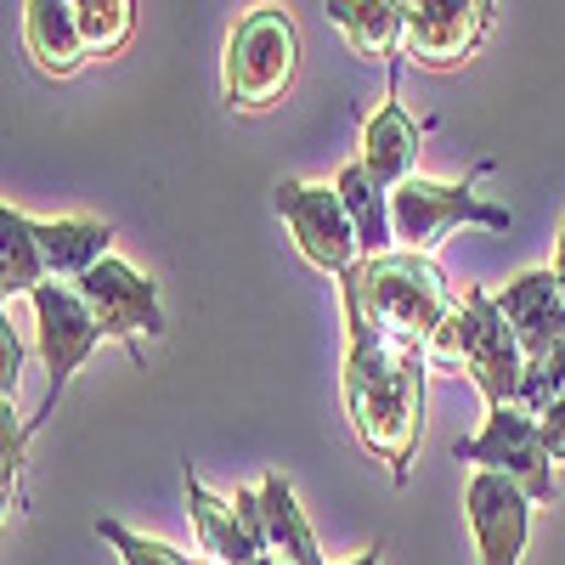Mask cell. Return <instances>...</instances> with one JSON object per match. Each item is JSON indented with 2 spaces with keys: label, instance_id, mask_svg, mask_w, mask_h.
Segmentation results:
<instances>
[{
  "label": "cell",
  "instance_id": "obj_24",
  "mask_svg": "<svg viewBox=\"0 0 565 565\" xmlns=\"http://www.w3.org/2000/svg\"><path fill=\"white\" fill-rule=\"evenodd\" d=\"M29 418H18L12 402H0V498H7V514L23 509V447H29Z\"/></svg>",
  "mask_w": 565,
  "mask_h": 565
},
{
  "label": "cell",
  "instance_id": "obj_17",
  "mask_svg": "<svg viewBox=\"0 0 565 565\" xmlns=\"http://www.w3.org/2000/svg\"><path fill=\"white\" fill-rule=\"evenodd\" d=\"M334 193L356 226V249L362 260H380V255H396V221H391V193L380 181L362 170V159H351L340 175H334Z\"/></svg>",
  "mask_w": 565,
  "mask_h": 565
},
{
  "label": "cell",
  "instance_id": "obj_10",
  "mask_svg": "<svg viewBox=\"0 0 565 565\" xmlns=\"http://www.w3.org/2000/svg\"><path fill=\"white\" fill-rule=\"evenodd\" d=\"M492 0H407V40L402 52L424 68H458L476 57L492 29Z\"/></svg>",
  "mask_w": 565,
  "mask_h": 565
},
{
  "label": "cell",
  "instance_id": "obj_11",
  "mask_svg": "<svg viewBox=\"0 0 565 565\" xmlns=\"http://www.w3.org/2000/svg\"><path fill=\"white\" fill-rule=\"evenodd\" d=\"M469 311H476V351H469V380L487 396V413L492 407H521V385H526V351L514 340V328L503 322V311L492 306L487 289H463Z\"/></svg>",
  "mask_w": 565,
  "mask_h": 565
},
{
  "label": "cell",
  "instance_id": "obj_16",
  "mask_svg": "<svg viewBox=\"0 0 565 565\" xmlns=\"http://www.w3.org/2000/svg\"><path fill=\"white\" fill-rule=\"evenodd\" d=\"M23 45L40 74L68 79L85 63V40H79V18L74 0H29L23 7Z\"/></svg>",
  "mask_w": 565,
  "mask_h": 565
},
{
  "label": "cell",
  "instance_id": "obj_18",
  "mask_svg": "<svg viewBox=\"0 0 565 565\" xmlns=\"http://www.w3.org/2000/svg\"><path fill=\"white\" fill-rule=\"evenodd\" d=\"M328 23H334L356 57H391V74L402 68V40H407V7L402 0H334L328 7Z\"/></svg>",
  "mask_w": 565,
  "mask_h": 565
},
{
  "label": "cell",
  "instance_id": "obj_21",
  "mask_svg": "<svg viewBox=\"0 0 565 565\" xmlns=\"http://www.w3.org/2000/svg\"><path fill=\"white\" fill-rule=\"evenodd\" d=\"M74 18H79L85 57H114L119 45L130 40V29H136L130 0H74Z\"/></svg>",
  "mask_w": 565,
  "mask_h": 565
},
{
  "label": "cell",
  "instance_id": "obj_30",
  "mask_svg": "<svg viewBox=\"0 0 565 565\" xmlns=\"http://www.w3.org/2000/svg\"><path fill=\"white\" fill-rule=\"evenodd\" d=\"M260 565H289V559H277V554H266V559H260Z\"/></svg>",
  "mask_w": 565,
  "mask_h": 565
},
{
  "label": "cell",
  "instance_id": "obj_29",
  "mask_svg": "<svg viewBox=\"0 0 565 565\" xmlns=\"http://www.w3.org/2000/svg\"><path fill=\"white\" fill-rule=\"evenodd\" d=\"M385 559V543H373V548H362L356 559H345V565H380Z\"/></svg>",
  "mask_w": 565,
  "mask_h": 565
},
{
  "label": "cell",
  "instance_id": "obj_7",
  "mask_svg": "<svg viewBox=\"0 0 565 565\" xmlns=\"http://www.w3.org/2000/svg\"><path fill=\"white\" fill-rule=\"evenodd\" d=\"M277 215L289 221L295 249L306 255V266H317L328 277H345L362 260L356 226H351L340 193L328 181H277Z\"/></svg>",
  "mask_w": 565,
  "mask_h": 565
},
{
  "label": "cell",
  "instance_id": "obj_6",
  "mask_svg": "<svg viewBox=\"0 0 565 565\" xmlns=\"http://www.w3.org/2000/svg\"><path fill=\"white\" fill-rule=\"evenodd\" d=\"M29 300H34V351H40L45 373H52L45 407L29 418V430H40V424L52 418V407L63 402L68 380L85 367V356L103 345V328H97V317H90V306L79 300L74 282H40Z\"/></svg>",
  "mask_w": 565,
  "mask_h": 565
},
{
  "label": "cell",
  "instance_id": "obj_12",
  "mask_svg": "<svg viewBox=\"0 0 565 565\" xmlns=\"http://www.w3.org/2000/svg\"><path fill=\"white\" fill-rule=\"evenodd\" d=\"M492 306L514 328V340H521L526 362L532 356H548L565 340V295H559L554 271H521L514 282H503V289L492 295Z\"/></svg>",
  "mask_w": 565,
  "mask_h": 565
},
{
  "label": "cell",
  "instance_id": "obj_28",
  "mask_svg": "<svg viewBox=\"0 0 565 565\" xmlns=\"http://www.w3.org/2000/svg\"><path fill=\"white\" fill-rule=\"evenodd\" d=\"M554 282H559V295H565V226H559V244H554Z\"/></svg>",
  "mask_w": 565,
  "mask_h": 565
},
{
  "label": "cell",
  "instance_id": "obj_14",
  "mask_svg": "<svg viewBox=\"0 0 565 565\" xmlns=\"http://www.w3.org/2000/svg\"><path fill=\"white\" fill-rule=\"evenodd\" d=\"M186 521H193V537L199 548L215 559V565H260L266 548L249 537V526L238 521V509H232V498H215L199 476L193 463H186Z\"/></svg>",
  "mask_w": 565,
  "mask_h": 565
},
{
  "label": "cell",
  "instance_id": "obj_27",
  "mask_svg": "<svg viewBox=\"0 0 565 565\" xmlns=\"http://www.w3.org/2000/svg\"><path fill=\"white\" fill-rule=\"evenodd\" d=\"M537 424H543V447H548V458L565 463V402H554Z\"/></svg>",
  "mask_w": 565,
  "mask_h": 565
},
{
  "label": "cell",
  "instance_id": "obj_23",
  "mask_svg": "<svg viewBox=\"0 0 565 565\" xmlns=\"http://www.w3.org/2000/svg\"><path fill=\"white\" fill-rule=\"evenodd\" d=\"M469 351H476V311H469V300H458V311L424 345V362H430V373H463Z\"/></svg>",
  "mask_w": 565,
  "mask_h": 565
},
{
  "label": "cell",
  "instance_id": "obj_26",
  "mask_svg": "<svg viewBox=\"0 0 565 565\" xmlns=\"http://www.w3.org/2000/svg\"><path fill=\"white\" fill-rule=\"evenodd\" d=\"M23 340L12 334V317L0 322V402H12L18 396V380H23Z\"/></svg>",
  "mask_w": 565,
  "mask_h": 565
},
{
  "label": "cell",
  "instance_id": "obj_22",
  "mask_svg": "<svg viewBox=\"0 0 565 565\" xmlns=\"http://www.w3.org/2000/svg\"><path fill=\"white\" fill-rule=\"evenodd\" d=\"M97 537L119 554V565H199V554H186L175 543H159V537H141L125 521H114V514H103V521H97Z\"/></svg>",
  "mask_w": 565,
  "mask_h": 565
},
{
  "label": "cell",
  "instance_id": "obj_1",
  "mask_svg": "<svg viewBox=\"0 0 565 565\" xmlns=\"http://www.w3.org/2000/svg\"><path fill=\"white\" fill-rule=\"evenodd\" d=\"M345 311V413L356 441L391 463V481L402 487L413 469V447L424 430V380H430V362L413 345H396L373 328L351 300H340Z\"/></svg>",
  "mask_w": 565,
  "mask_h": 565
},
{
  "label": "cell",
  "instance_id": "obj_2",
  "mask_svg": "<svg viewBox=\"0 0 565 565\" xmlns=\"http://www.w3.org/2000/svg\"><path fill=\"white\" fill-rule=\"evenodd\" d=\"M340 300H351L385 340L424 351L436 328L458 311L463 289H452L436 260L396 249V255H380V260H356L340 277Z\"/></svg>",
  "mask_w": 565,
  "mask_h": 565
},
{
  "label": "cell",
  "instance_id": "obj_3",
  "mask_svg": "<svg viewBox=\"0 0 565 565\" xmlns=\"http://www.w3.org/2000/svg\"><path fill=\"white\" fill-rule=\"evenodd\" d=\"M295 68H300V34L282 7H255L226 34L221 85H226L232 108L260 114V108L282 103V90L295 85Z\"/></svg>",
  "mask_w": 565,
  "mask_h": 565
},
{
  "label": "cell",
  "instance_id": "obj_15",
  "mask_svg": "<svg viewBox=\"0 0 565 565\" xmlns=\"http://www.w3.org/2000/svg\"><path fill=\"white\" fill-rule=\"evenodd\" d=\"M40 232V255L52 282H79L90 266H103L114 255V226L97 215H57V221H34Z\"/></svg>",
  "mask_w": 565,
  "mask_h": 565
},
{
  "label": "cell",
  "instance_id": "obj_8",
  "mask_svg": "<svg viewBox=\"0 0 565 565\" xmlns=\"http://www.w3.org/2000/svg\"><path fill=\"white\" fill-rule=\"evenodd\" d=\"M74 289H79V300L90 306V317H97L103 340L130 345V356H136V340H141V334H164L159 282H153L148 271H136L130 260L108 255L103 266H90Z\"/></svg>",
  "mask_w": 565,
  "mask_h": 565
},
{
  "label": "cell",
  "instance_id": "obj_20",
  "mask_svg": "<svg viewBox=\"0 0 565 565\" xmlns=\"http://www.w3.org/2000/svg\"><path fill=\"white\" fill-rule=\"evenodd\" d=\"M40 282H52L45 271V255H40V232L23 210L0 204V295H34Z\"/></svg>",
  "mask_w": 565,
  "mask_h": 565
},
{
  "label": "cell",
  "instance_id": "obj_4",
  "mask_svg": "<svg viewBox=\"0 0 565 565\" xmlns=\"http://www.w3.org/2000/svg\"><path fill=\"white\" fill-rule=\"evenodd\" d=\"M492 164H476L463 181H430V175H413L391 193V221H396V249L424 255L430 260L436 244L447 238L452 226H487V232H509V210L487 204L476 193V181Z\"/></svg>",
  "mask_w": 565,
  "mask_h": 565
},
{
  "label": "cell",
  "instance_id": "obj_5",
  "mask_svg": "<svg viewBox=\"0 0 565 565\" xmlns=\"http://www.w3.org/2000/svg\"><path fill=\"white\" fill-rule=\"evenodd\" d=\"M452 458H458V463H476V469H492V476L521 481L537 509H554V498H559L554 458H548V447H543V424H537L526 407H492L487 424H481V436L458 441Z\"/></svg>",
  "mask_w": 565,
  "mask_h": 565
},
{
  "label": "cell",
  "instance_id": "obj_19",
  "mask_svg": "<svg viewBox=\"0 0 565 565\" xmlns=\"http://www.w3.org/2000/svg\"><path fill=\"white\" fill-rule=\"evenodd\" d=\"M260 503H266V548L289 565H328L317 548V532L306 521V509L295 498V481L282 469H266L260 476Z\"/></svg>",
  "mask_w": 565,
  "mask_h": 565
},
{
  "label": "cell",
  "instance_id": "obj_9",
  "mask_svg": "<svg viewBox=\"0 0 565 565\" xmlns=\"http://www.w3.org/2000/svg\"><path fill=\"white\" fill-rule=\"evenodd\" d=\"M532 498L521 481L492 476V469H476L463 487V521L469 537H476V559L481 565H521L526 537H532Z\"/></svg>",
  "mask_w": 565,
  "mask_h": 565
},
{
  "label": "cell",
  "instance_id": "obj_13",
  "mask_svg": "<svg viewBox=\"0 0 565 565\" xmlns=\"http://www.w3.org/2000/svg\"><path fill=\"white\" fill-rule=\"evenodd\" d=\"M362 170L380 181L385 193H396L402 181L418 175V125L396 103V90H385V103L362 125Z\"/></svg>",
  "mask_w": 565,
  "mask_h": 565
},
{
  "label": "cell",
  "instance_id": "obj_25",
  "mask_svg": "<svg viewBox=\"0 0 565 565\" xmlns=\"http://www.w3.org/2000/svg\"><path fill=\"white\" fill-rule=\"evenodd\" d=\"M554 402H565V340L548 356H532L526 362V385H521V407L532 418H543Z\"/></svg>",
  "mask_w": 565,
  "mask_h": 565
}]
</instances>
